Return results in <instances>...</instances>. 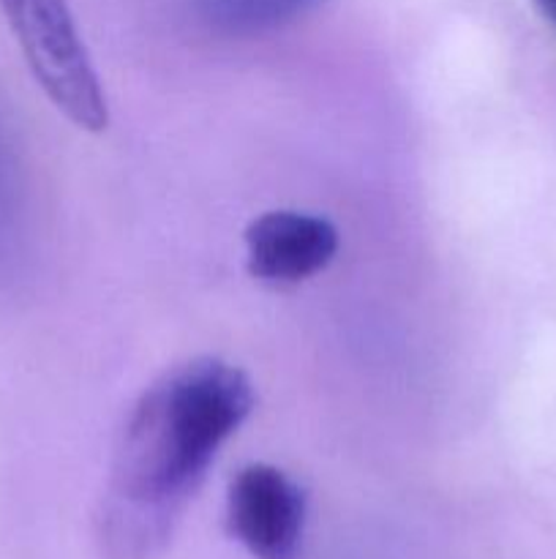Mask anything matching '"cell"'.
I'll return each mask as SVG.
<instances>
[{
    "instance_id": "6da1fadb",
    "label": "cell",
    "mask_w": 556,
    "mask_h": 559,
    "mask_svg": "<svg viewBox=\"0 0 556 559\" xmlns=\"http://www.w3.org/2000/svg\"><path fill=\"white\" fill-rule=\"evenodd\" d=\"M254 407L238 366L196 358L158 380L131 413L114 459L104 535L114 559L156 555L218 448Z\"/></svg>"
},
{
    "instance_id": "7a4b0ae2",
    "label": "cell",
    "mask_w": 556,
    "mask_h": 559,
    "mask_svg": "<svg viewBox=\"0 0 556 559\" xmlns=\"http://www.w3.org/2000/svg\"><path fill=\"white\" fill-rule=\"evenodd\" d=\"M25 63L55 109L76 112L101 91L65 0H0Z\"/></svg>"
},
{
    "instance_id": "3957f363",
    "label": "cell",
    "mask_w": 556,
    "mask_h": 559,
    "mask_svg": "<svg viewBox=\"0 0 556 559\" xmlns=\"http://www.w3.org/2000/svg\"><path fill=\"white\" fill-rule=\"evenodd\" d=\"M229 533L256 559H294L303 544L305 495L287 473L249 464L229 486Z\"/></svg>"
},
{
    "instance_id": "277c9868",
    "label": "cell",
    "mask_w": 556,
    "mask_h": 559,
    "mask_svg": "<svg viewBox=\"0 0 556 559\" xmlns=\"http://www.w3.org/2000/svg\"><path fill=\"white\" fill-rule=\"evenodd\" d=\"M338 229L327 218L300 211H270L245 229L249 273L270 287H292L330 265Z\"/></svg>"
},
{
    "instance_id": "5b68a950",
    "label": "cell",
    "mask_w": 556,
    "mask_h": 559,
    "mask_svg": "<svg viewBox=\"0 0 556 559\" xmlns=\"http://www.w3.org/2000/svg\"><path fill=\"white\" fill-rule=\"evenodd\" d=\"M325 0H194L196 20L221 36H259L314 14Z\"/></svg>"
},
{
    "instance_id": "8992f818",
    "label": "cell",
    "mask_w": 556,
    "mask_h": 559,
    "mask_svg": "<svg viewBox=\"0 0 556 559\" xmlns=\"http://www.w3.org/2000/svg\"><path fill=\"white\" fill-rule=\"evenodd\" d=\"M9 202H11V194H9V169H5L3 151H0V233H3L5 216H9Z\"/></svg>"
},
{
    "instance_id": "52a82bcc",
    "label": "cell",
    "mask_w": 556,
    "mask_h": 559,
    "mask_svg": "<svg viewBox=\"0 0 556 559\" xmlns=\"http://www.w3.org/2000/svg\"><path fill=\"white\" fill-rule=\"evenodd\" d=\"M537 3V9L543 11L545 20L551 22V25H556V0H534Z\"/></svg>"
}]
</instances>
